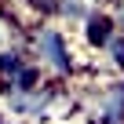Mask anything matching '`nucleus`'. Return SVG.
Returning a JSON list of instances; mask_svg holds the SVG:
<instances>
[{
	"mask_svg": "<svg viewBox=\"0 0 124 124\" xmlns=\"http://www.w3.org/2000/svg\"><path fill=\"white\" fill-rule=\"evenodd\" d=\"M26 44H29V26L0 4V55H8V51H26Z\"/></svg>",
	"mask_w": 124,
	"mask_h": 124,
	"instance_id": "4",
	"label": "nucleus"
},
{
	"mask_svg": "<svg viewBox=\"0 0 124 124\" xmlns=\"http://www.w3.org/2000/svg\"><path fill=\"white\" fill-rule=\"evenodd\" d=\"M29 58L37 62V70L47 77V80H58V84H70L84 66L73 55V40L70 33L62 29L58 22L51 18H40L37 26H29V44H26Z\"/></svg>",
	"mask_w": 124,
	"mask_h": 124,
	"instance_id": "1",
	"label": "nucleus"
},
{
	"mask_svg": "<svg viewBox=\"0 0 124 124\" xmlns=\"http://www.w3.org/2000/svg\"><path fill=\"white\" fill-rule=\"evenodd\" d=\"M99 4H102V8H113V0H99Z\"/></svg>",
	"mask_w": 124,
	"mask_h": 124,
	"instance_id": "5",
	"label": "nucleus"
},
{
	"mask_svg": "<svg viewBox=\"0 0 124 124\" xmlns=\"http://www.w3.org/2000/svg\"><path fill=\"white\" fill-rule=\"evenodd\" d=\"M99 8H102L99 0H55L51 11H47V18L58 22L62 29H73V33H77V29H80Z\"/></svg>",
	"mask_w": 124,
	"mask_h": 124,
	"instance_id": "2",
	"label": "nucleus"
},
{
	"mask_svg": "<svg viewBox=\"0 0 124 124\" xmlns=\"http://www.w3.org/2000/svg\"><path fill=\"white\" fill-rule=\"evenodd\" d=\"M117 29H120V26H117V18L109 15V8H99V11H95V15H91V18H88L77 33H80L84 47L95 55V51H102V47H106V40H109Z\"/></svg>",
	"mask_w": 124,
	"mask_h": 124,
	"instance_id": "3",
	"label": "nucleus"
}]
</instances>
